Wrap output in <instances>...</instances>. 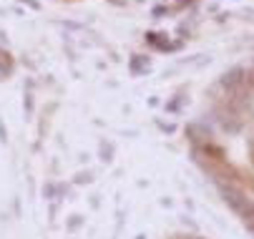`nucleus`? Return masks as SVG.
Masks as SVG:
<instances>
[{
  "label": "nucleus",
  "instance_id": "obj_1",
  "mask_svg": "<svg viewBox=\"0 0 254 239\" xmlns=\"http://www.w3.org/2000/svg\"><path fill=\"white\" fill-rule=\"evenodd\" d=\"M222 196H224V201L229 204V207H232L237 214H242V217H247V214H249L252 201H249L239 189H234V186H222Z\"/></svg>",
  "mask_w": 254,
  "mask_h": 239
}]
</instances>
